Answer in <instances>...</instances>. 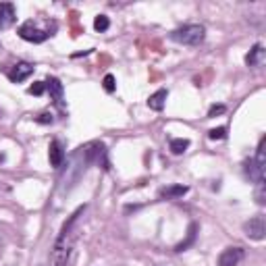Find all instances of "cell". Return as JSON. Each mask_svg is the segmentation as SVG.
Here are the masks:
<instances>
[{
  "mask_svg": "<svg viewBox=\"0 0 266 266\" xmlns=\"http://www.w3.org/2000/svg\"><path fill=\"white\" fill-rule=\"evenodd\" d=\"M100 164L104 170H108V158H106V146L104 144H87V146H81L77 148L71 154L69 158V164H67V170L65 175L61 177V194L69 192L71 187H75L79 183V179L85 175V170L90 168V164Z\"/></svg>",
  "mask_w": 266,
  "mask_h": 266,
  "instance_id": "obj_1",
  "label": "cell"
},
{
  "mask_svg": "<svg viewBox=\"0 0 266 266\" xmlns=\"http://www.w3.org/2000/svg\"><path fill=\"white\" fill-rule=\"evenodd\" d=\"M85 204L79 206L77 210H75L69 220L63 225V229L59 231V235H56L54 239V245H52V252H50V266H67L69 258H71V250L75 245V239H77V233H75V227H77L81 214L85 212Z\"/></svg>",
  "mask_w": 266,
  "mask_h": 266,
  "instance_id": "obj_2",
  "label": "cell"
},
{
  "mask_svg": "<svg viewBox=\"0 0 266 266\" xmlns=\"http://www.w3.org/2000/svg\"><path fill=\"white\" fill-rule=\"evenodd\" d=\"M204 37H206V29L204 25H198V23H189L170 31V40L181 46H200L204 42Z\"/></svg>",
  "mask_w": 266,
  "mask_h": 266,
  "instance_id": "obj_3",
  "label": "cell"
},
{
  "mask_svg": "<svg viewBox=\"0 0 266 266\" xmlns=\"http://www.w3.org/2000/svg\"><path fill=\"white\" fill-rule=\"evenodd\" d=\"M54 29H56V25L50 27V23H48L46 27H40L33 19H29V21H25L21 27H19V37L25 40V42H31V44H42V42L48 40L50 35H54L52 33Z\"/></svg>",
  "mask_w": 266,
  "mask_h": 266,
  "instance_id": "obj_4",
  "label": "cell"
},
{
  "mask_svg": "<svg viewBox=\"0 0 266 266\" xmlns=\"http://www.w3.org/2000/svg\"><path fill=\"white\" fill-rule=\"evenodd\" d=\"M243 233L248 235L250 239H254V241H262L266 237V220H264V216L258 214V216L250 218L248 223L243 225Z\"/></svg>",
  "mask_w": 266,
  "mask_h": 266,
  "instance_id": "obj_5",
  "label": "cell"
},
{
  "mask_svg": "<svg viewBox=\"0 0 266 266\" xmlns=\"http://www.w3.org/2000/svg\"><path fill=\"white\" fill-rule=\"evenodd\" d=\"M245 258V250L235 245V248H227L218 256V266H239V262Z\"/></svg>",
  "mask_w": 266,
  "mask_h": 266,
  "instance_id": "obj_6",
  "label": "cell"
},
{
  "mask_svg": "<svg viewBox=\"0 0 266 266\" xmlns=\"http://www.w3.org/2000/svg\"><path fill=\"white\" fill-rule=\"evenodd\" d=\"M33 75V65L31 63H17L11 71H9V79L13 83H21L25 81L27 77H31Z\"/></svg>",
  "mask_w": 266,
  "mask_h": 266,
  "instance_id": "obj_7",
  "label": "cell"
},
{
  "mask_svg": "<svg viewBox=\"0 0 266 266\" xmlns=\"http://www.w3.org/2000/svg\"><path fill=\"white\" fill-rule=\"evenodd\" d=\"M46 92L50 94V100L54 104H63V98H65V85L61 83V79H56V77H48L46 81Z\"/></svg>",
  "mask_w": 266,
  "mask_h": 266,
  "instance_id": "obj_8",
  "label": "cell"
},
{
  "mask_svg": "<svg viewBox=\"0 0 266 266\" xmlns=\"http://www.w3.org/2000/svg\"><path fill=\"white\" fill-rule=\"evenodd\" d=\"M65 148H63V144L59 142V140H52L50 142V146H48V158H50V166H54V168H61L63 166V162H65Z\"/></svg>",
  "mask_w": 266,
  "mask_h": 266,
  "instance_id": "obj_9",
  "label": "cell"
},
{
  "mask_svg": "<svg viewBox=\"0 0 266 266\" xmlns=\"http://www.w3.org/2000/svg\"><path fill=\"white\" fill-rule=\"evenodd\" d=\"M17 21V11L13 3H0V29H9Z\"/></svg>",
  "mask_w": 266,
  "mask_h": 266,
  "instance_id": "obj_10",
  "label": "cell"
},
{
  "mask_svg": "<svg viewBox=\"0 0 266 266\" xmlns=\"http://www.w3.org/2000/svg\"><path fill=\"white\" fill-rule=\"evenodd\" d=\"M243 173H245V177H248L250 181H254V183L264 181V168L258 166V162L254 158H248V160L243 162Z\"/></svg>",
  "mask_w": 266,
  "mask_h": 266,
  "instance_id": "obj_11",
  "label": "cell"
},
{
  "mask_svg": "<svg viewBox=\"0 0 266 266\" xmlns=\"http://www.w3.org/2000/svg\"><path fill=\"white\" fill-rule=\"evenodd\" d=\"M264 56H266V50L262 44H254V48L245 54V65L248 67H262L264 65Z\"/></svg>",
  "mask_w": 266,
  "mask_h": 266,
  "instance_id": "obj_12",
  "label": "cell"
},
{
  "mask_svg": "<svg viewBox=\"0 0 266 266\" xmlns=\"http://www.w3.org/2000/svg\"><path fill=\"white\" fill-rule=\"evenodd\" d=\"M187 192H189L187 185H168V187H162V189H160L158 196H160L162 200H179V198H183Z\"/></svg>",
  "mask_w": 266,
  "mask_h": 266,
  "instance_id": "obj_13",
  "label": "cell"
},
{
  "mask_svg": "<svg viewBox=\"0 0 266 266\" xmlns=\"http://www.w3.org/2000/svg\"><path fill=\"white\" fill-rule=\"evenodd\" d=\"M166 98H168V90H158V92H154L152 96L148 98V106H150V110H156V112H160L162 108H164V104H166Z\"/></svg>",
  "mask_w": 266,
  "mask_h": 266,
  "instance_id": "obj_14",
  "label": "cell"
},
{
  "mask_svg": "<svg viewBox=\"0 0 266 266\" xmlns=\"http://www.w3.org/2000/svg\"><path fill=\"white\" fill-rule=\"evenodd\" d=\"M196 233H198V225L192 223V225H189V229H187L185 241H181V243L175 245V252H185V250H189V245H194V241H196Z\"/></svg>",
  "mask_w": 266,
  "mask_h": 266,
  "instance_id": "obj_15",
  "label": "cell"
},
{
  "mask_svg": "<svg viewBox=\"0 0 266 266\" xmlns=\"http://www.w3.org/2000/svg\"><path fill=\"white\" fill-rule=\"evenodd\" d=\"M168 148H170V152H173L175 156H179V154H183V152H187L189 140H185V138H173V140L168 142Z\"/></svg>",
  "mask_w": 266,
  "mask_h": 266,
  "instance_id": "obj_16",
  "label": "cell"
},
{
  "mask_svg": "<svg viewBox=\"0 0 266 266\" xmlns=\"http://www.w3.org/2000/svg\"><path fill=\"white\" fill-rule=\"evenodd\" d=\"M110 27V19L106 17V15H98L96 19H94V29H96V31H106Z\"/></svg>",
  "mask_w": 266,
  "mask_h": 266,
  "instance_id": "obj_17",
  "label": "cell"
},
{
  "mask_svg": "<svg viewBox=\"0 0 266 266\" xmlns=\"http://www.w3.org/2000/svg\"><path fill=\"white\" fill-rule=\"evenodd\" d=\"M225 138H227V127H214V129L208 131V140H212V142H218Z\"/></svg>",
  "mask_w": 266,
  "mask_h": 266,
  "instance_id": "obj_18",
  "label": "cell"
},
{
  "mask_svg": "<svg viewBox=\"0 0 266 266\" xmlns=\"http://www.w3.org/2000/svg\"><path fill=\"white\" fill-rule=\"evenodd\" d=\"M102 85H104V92L112 94L117 90V81H115V75H106V77L102 79Z\"/></svg>",
  "mask_w": 266,
  "mask_h": 266,
  "instance_id": "obj_19",
  "label": "cell"
},
{
  "mask_svg": "<svg viewBox=\"0 0 266 266\" xmlns=\"http://www.w3.org/2000/svg\"><path fill=\"white\" fill-rule=\"evenodd\" d=\"M27 92L31 94V96H42V94L46 92V83H44V81H35Z\"/></svg>",
  "mask_w": 266,
  "mask_h": 266,
  "instance_id": "obj_20",
  "label": "cell"
},
{
  "mask_svg": "<svg viewBox=\"0 0 266 266\" xmlns=\"http://www.w3.org/2000/svg\"><path fill=\"white\" fill-rule=\"evenodd\" d=\"M256 202H258L260 206H264V204H266V194H264V181L256 183Z\"/></svg>",
  "mask_w": 266,
  "mask_h": 266,
  "instance_id": "obj_21",
  "label": "cell"
},
{
  "mask_svg": "<svg viewBox=\"0 0 266 266\" xmlns=\"http://www.w3.org/2000/svg\"><path fill=\"white\" fill-rule=\"evenodd\" d=\"M227 108H225V104H212L210 106V110H208V117H216V115H223V112H225Z\"/></svg>",
  "mask_w": 266,
  "mask_h": 266,
  "instance_id": "obj_22",
  "label": "cell"
},
{
  "mask_svg": "<svg viewBox=\"0 0 266 266\" xmlns=\"http://www.w3.org/2000/svg\"><path fill=\"white\" fill-rule=\"evenodd\" d=\"M35 121H37V123H42V125H50L54 119H52V115H50V112H42L40 117H35Z\"/></svg>",
  "mask_w": 266,
  "mask_h": 266,
  "instance_id": "obj_23",
  "label": "cell"
},
{
  "mask_svg": "<svg viewBox=\"0 0 266 266\" xmlns=\"http://www.w3.org/2000/svg\"><path fill=\"white\" fill-rule=\"evenodd\" d=\"M5 160V154H0V162H3Z\"/></svg>",
  "mask_w": 266,
  "mask_h": 266,
  "instance_id": "obj_24",
  "label": "cell"
}]
</instances>
